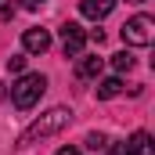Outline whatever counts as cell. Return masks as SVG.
Returning <instances> with one entry per match:
<instances>
[{"instance_id": "obj_1", "label": "cell", "mask_w": 155, "mask_h": 155, "mask_svg": "<svg viewBox=\"0 0 155 155\" xmlns=\"http://www.w3.org/2000/svg\"><path fill=\"white\" fill-rule=\"evenodd\" d=\"M69 123H72V108H65V105H58V108L43 112L40 119H33V123L22 130V137H18V148H29V144H36V141H47V137L61 134Z\"/></svg>"}, {"instance_id": "obj_2", "label": "cell", "mask_w": 155, "mask_h": 155, "mask_svg": "<svg viewBox=\"0 0 155 155\" xmlns=\"http://www.w3.org/2000/svg\"><path fill=\"white\" fill-rule=\"evenodd\" d=\"M43 90H47V76H40V72H25L18 83H11V101H15V108L29 112L40 97H43Z\"/></svg>"}, {"instance_id": "obj_3", "label": "cell", "mask_w": 155, "mask_h": 155, "mask_svg": "<svg viewBox=\"0 0 155 155\" xmlns=\"http://www.w3.org/2000/svg\"><path fill=\"white\" fill-rule=\"evenodd\" d=\"M152 40H155V18L152 15H134L123 25V43H130V47H152Z\"/></svg>"}, {"instance_id": "obj_4", "label": "cell", "mask_w": 155, "mask_h": 155, "mask_svg": "<svg viewBox=\"0 0 155 155\" xmlns=\"http://www.w3.org/2000/svg\"><path fill=\"white\" fill-rule=\"evenodd\" d=\"M83 47H87V29H79L76 22H65L61 25V51H65V58H79Z\"/></svg>"}, {"instance_id": "obj_5", "label": "cell", "mask_w": 155, "mask_h": 155, "mask_svg": "<svg viewBox=\"0 0 155 155\" xmlns=\"http://www.w3.org/2000/svg\"><path fill=\"white\" fill-rule=\"evenodd\" d=\"M22 47H25V51H29V54H43V51H47V47H51V33H47V29H25V33H22Z\"/></svg>"}, {"instance_id": "obj_6", "label": "cell", "mask_w": 155, "mask_h": 155, "mask_svg": "<svg viewBox=\"0 0 155 155\" xmlns=\"http://www.w3.org/2000/svg\"><path fill=\"white\" fill-rule=\"evenodd\" d=\"M112 7H116V0H83V4H79V11H83L90 22L108 18V15H112Z\"/></svg>"}, {"instance_id": "obj_7", "label": "cell", "mask_w": 155, "mask_h": 155, "mask_svg": "<svg viewBox=\"0 0 155 155\" xmlns=\"http://www.w3.org/2000/svg\"><path fill=\"white\" fill-rule=\"evenodd\" d=\"M101 65H105V61H101L97 54H87V58H79V61H76V76H79V79H94L97 72H101Z\"/></svg>"}, {"instance_id": "obj_8", "label": "cell", "mask_w": 155, "mask_h": 155, "mask_svg": "<svg viewBox=\"0 0 155 155\" xmlns=\"http://www.w3.org/2000/svg\"><path fill=\"white\" fill-rule=\"evenodd\" d=\"M126 148H130L134 155H152V152H155V144H152V134L137 130V134H134V137L126 141Z\"/></svg>"}, {"instance_id": "obj_9", "label": "cell", "mask_w": 155, "mask_h": 155, "mask_svg": "<svg viewBox=\"0 0 155 155\" xmlns=\"http://www.w3.org/2000/svg\"><path fill=\"white\" fill-rule=\"evenodd\" d=\"M123 94V79L119 76H108L97 83V101H112V97H119Z\"/></svg>"}, {"instance_id": "obj_10", "label": "cell", "mask_w": 155, "mask_h": 155, "mask_svg": "<svg viewBox=\"0 0 155 155\" xmlns=\"http://www.w3.org/2000/svg\"><path fill=\"white\" fill-rule=\"evenodd\" d=\"M90 152H101V148H108V137L105 134H87V141H83Z\"/></svg>"}, {"instance_id": "obj_11", "label": "cell", "mask_w": 155, "mask_h": 155, "mask_svg": "<svg viewBox=\"0 0 155 155\" xmlns=\"http://www.w3.org/2000/svg\"><path fill=\"white\" fill-rule=\"evenodd\" d=\"M112 65H116V72H130V69H134V58L123 51V54H116V58H112Z\"/></svg>"}, {"instance_id": "obj_12", "label": "cell", "mask_w": 155, "mask_h": 155, "mask_svg": "<svg viewBox=\"0 0 155 155\" xmlns=\"http://www.w3.org/2000/svg\"><path fill=\"white\" fill-rule=\"evenodd\" d=\"M7 69H11V72H25V58H22V54H11V58H7Z\"/></svg>"}, {"instance_id": "obj_13", "label": "cell", "mask_w": 155, "mask_h": 155, "mask_svg": "<svg viewBox=\"0 0 155 155\" xmlns=\"http://www.w3.org/2000/svg\"><path fill=\"white\" fill-rule=\"evenodd\" d=\"M108 155H134V152H130L126 141H123V144H108Z\"/></svg>"}, {"instance_id": "obj_14", "label": "cell", "mask_w": 155, "mask_h": 155, "mask_svg": "<svg viewBox=\"0 0 155 155\" xmlns=\"http://www.w3.org/2000/svg\"><path fill=\"white\" fill-rule=\"evenodd\" d=\"M18 4H22L25 11H40V7H43V0H18Z\"/></svg>"}, {"instance_id": "obj_15", "label": "cell", "mask_w": 155, "mask_h": 155, "mask_svg": "<svg viewBox=\"0 0 155 155\" xmlns=\"http://www.w3.org/2000/svg\"><path fill=\"white\" fill-rule=\"evenodd\" d=\"M54 155H83V152H79V148H72V144H69V148H58V152H54Z\"/></svg>"}, {"instance_id": "obj_16", "label": "cell", "mask_w": 155, "mask_h": 155, "mask_svg": "<svg viewBox=\"0 0 155 155\" xmlns=\"http://www.w3.org/2000/svg\"><path fill=\"white\" fill-rule=\"evenodd\" d=\"M0 97H4V83H0Z\"/></svg>"}, {"instance_id": "obj_17", "label": "cell", "mask_w": 155, "mask_h": 155, "mask_svg": "<svg viewBox=\"0 0 155 155\" xmlns=\"http://www.w3.org/2000/svg\"><path fill=\"white\" fill-rule=\"evenodd\" d=\"M130 4H141V0H130Z\"/></svg>"}]
</instances>
